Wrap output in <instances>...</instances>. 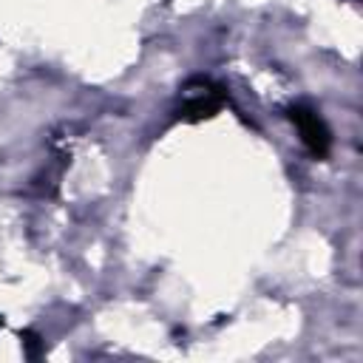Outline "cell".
I'll use <instances>...</instances> for the list:
<instances>
[{
    "label": "cell",
    "instance_id": "1",
    "mask_svg": "<svg viewBox=\"0 0 363 363\" xmlns=\"http://www.w3.org/2000/svg\"><path fill=\"white\" fill-rule=\"evenodd\" d=\"M289 119L301 133V142L306 145V150L315 159H326L332 150V130L323 122V116L318 111H312L309 105H292L289 108Z\"/></svg>",
    "mask_w": 363,
    "mask_h": 363
},
{
    "label": "cell",
    "instance_id": "2",
    "mask_svg": "<svg viewBox=\"0 0 363 363\" xmlns=\"http://www.w3.org/2000/svg\"><path fill=\"white\" fill-rule=\"evenodd\" d=\"M224 102V91L218 85H213V91H204V94H190L187 102L176 111V119H184V122H199L204 116H213Z\"/></svg>",
    "mask_w": 363,
    "mask_h": 363
},
{
    "label": "cell",
    "instance_id": "3",
    "mask_svg": "<svg viewBox=\"0 0 363 363\" xmlns=\"http://www.w3.org/2000/svg\"><path fill=\"white\" fill-rule=\"evenodd\" d=\"M20 340H23L26 357L37 360V357H40V352H43V340H40V335H34L31 329H26V332H20Z\"/></svg>",
    "mask_w": 363,
    "mask_h": 363
},
{
    "label": "cell",
    "instance_id": "4",
    "mask_svg": "<svg viewBox=\"0 0 363 363\" xmlns=\"http://www.w3.org/2000/svg\"><path fill=\"white\" fill-rule=\"evenodd\" d=\"M0 323H3V320H0Z\"/></svg>",
    "mask_w": 363,
    "mask_h": 363
}]
</instances>
